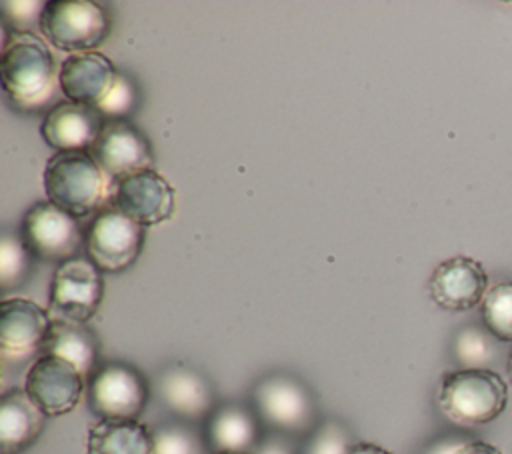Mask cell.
<instances>
[{
    "instance_id": "2e32d148",
    "label": "cell",
    "mask_w": 512,
    "mask_h": 454,
    "mask_svg": "<svg viewBox=\"0 0 512 454\" xmlns=\"http://www.w3.org/2000/svg\"><path fill=\"white\" fill-rule=\"evenodd\" d=\"M102 124L104 118L96 108L62 100L44 112L40 136L56 152L90 150Z\"/></svg>"
},
{
    "instance_id": "4fadbf2b",
    "label": "cell",
    "mask_w": 512,
    "mask_h": 454,
    "mask_svg": "<svg viewBox=\"0 0 512 454\" xmlns=\"http://www.w3.org/2000/svg\"><path fill=\"white\" fill-rule=\"evenodd\" d=\"M52 316L28 298H4L0 302V358L2 364H22L32 354L40 356Z\"/></svg>"
},
{
    "instance_id": "7a4b0ae2",
    "label": "cell",
    "mask_w": 512,
    "mask_h": 454,
    "mask_svg": "<svg viewBox=\"0 0 512 454\" xmlns=\"http://www.w3.org/2000/svg\"><path fill=\"white\" fill-rule=\"evenodd\" d=\"M50 202L74 218L96 216L112 202L114 182L88 150L54 152L42 174Z\"/></svg>"
},
{
    "instance_id": "ba28073f",
    "label": "cell",
    "mask_w": 512,
    "mask_h": 454,
    "mask_svg": "<svg viewBox=\"0 0 512 454\" xmlns=\"http://www.w3.org/2000/svg\"><path fill=\"white\" fill-rule=\"evenodd\" d=\"M48 312L52 318L88 322L104 298L102 270L84 256H74L56 266L50 282Z\"/></svg>"
},
{
    "instance_id": "836d02e7",
    "label": "cell",
    "mask_w": 512,
    "mask_h": 454,
    "mask_svg": "<svg viewBox=\"0 0 512 454\" xmlns=\"http://www.w3.org/2000/svg\"><path fill=\"white\" fill-rule=\"evenodd\" d=\"M210 454H246V452H210Z\"/></svg>"
},
{
    "instance_id": "8992f818",
    "label": "cell",
    "mask_w": 512,
    "mask_h": 454,
    "mask_svg": "<svg viewBox=\"0 0 512 454\" xmlns=\"http://www.w3.org/2000/svg\"><path fill=\"white\" fill-rule=\"evenodd\" d=\"M146 228L108 204L84 228L86 258L102 272L128 270L140 256Z\"/></svg>"
},
{
    "instance_id": "6da1fadb",
    "label": "cell",
    "mask_w": 512,
    "mask_h": 454,
    "mask_svg": "<svg viewBox=\"0 0 512 454\" xmlns=\"http://www.w3.org/2000/svg\"><path fill=\"white\" fill-rule=\"evenodd\" d=\"M58 76L60 68L44 38L20 32L4 36L0 80L4 96L18 112L30 114L58 104Z\"/></svg>"
},
{
    "instance_id": "7c38bea8",
    "label": "cell",
    "mask_w": 512,
    "mask_h": 454,
    "mask_svg": "<svg viewBox=\"0 0 512 454\" xmlns=\"http://www.w3.org/2000/svg\"><path fill=\"white\" fill-rule=\"evenodd\" d=\"M110 204L148 228L168 222L174 216L176 192L162 174L146 168L116 180Z\"/></svg>"
},
{
    "instance_id": "603a6c76",
    "label": "cell",
    "mask_w": 512,
    "mask_h": 454,
    "mask_svg": "<svg viewBox=\"0 0 512 454\" xmlns=\"http://www.w3.org/2000/svg\"><path fill=\"white\" fill-rule=\"evenodd\" d=\"M480 314L484 328L496 340L512 342V280H502L488 288Z\"/></svg>"
},
{
    "instance_id": "4dcf8cb0",
    "label": "cell",
    "mask_w": 512,
    "mask_h": 454,
    "mask_svg": "<svg viewBox=\"0 0 512 454\" xmlns=\"http://www.w3.org/2000/svg\"><path fill=\"white\" fill-rule=\"evenodd\" d=\"M462 442V438H454V436H448V438H442V440H436L424 454H452L454 448Z\"/></svg>"
},
{
    "instance_id": "52a82bcc",
    "label": "cell",
    "mask_w": 512,
    "mask_h": 454,
    "mask_svg": "<svg viewBox=\"0 0 512 454\" xmlns=\"http://www.w3.org/2000/svg\"><path fill=\"white\" fill-rule=\"evenodd\" d=\"M86 398L98 418L138 420L148 404L150 386L136 366L112 360L100 364L88 378Z\"/></svg>"
},
{
    "instance_id": "ffe728a7",
    "label": "cell",
    "mask_w": 512,
    "mask_h": 454,
    "mask_svg": "<svg viewBox=\"0 0 512 454\" xmlns=\"http://www.w3.org/2000/svg\"><path fill=\"white\" fill-rule=\"evenodd\" d=\"M40 354L58 356L74 364L88 380L100 366V340L84 322L52 318Z\"/></svg>"
},
{
    "instance_id": "7402d4cb",
    "label": "cell",
    "mask_w": 512,
    "mask_h": 454,
    "mask_svg": "<svg viewBox=\"0 0 512 454\" xmlns=\"http://www.w3.org/2000/svg\"><path fill=\"white\" fill-rule=\"evenodd\" d=\"M34 266V256L24 244L20 232L4 230L0 236V288L8 292L22 286Z\"/></svg>"
},
{
    "instance_id": "d4e9b609",
    "label": "cell",
    "mask_w": 512,
    "mask_h": 454,
    "mask_svg": "<svg viewBox=\"0 0 512 454\" xmlns=\"http://www.w3.org/2000/svg\"><path fill=\"white\" fill-rule=\"evenodd\" d=\"M154 454H206V440L184 422H168L152 430Z\"/></svg>"
},
{
    "instance_id": "d6a6232c",
    "label": "cell",
    "mask_w": 512,
    "mask_h": 454,
    "mask_svg": "<svg viewBox=\"0 0 512 454\" xmlns=\"http://www.w3.org/2000/svg\"><path fill=\"white\" fill-rule=\"evenodd\" d=\"M508 376L512 380V352H510V358H508Z\"/></svg>"
},
{
    "instance_id": "d6986e66",
    "label": "cell",
    "mask_w": 512,
    "mask_h": 454,
    "mask_svg": "<svg viewBox=\"0 0 512 454\" xmlns=\"http://www.w3.org/2000/svg\"><path fill=\"white\" fill-rule=\"evenodd\" d=\"M258 414L242 404H224L208 416L206 444L212 452L252 454L260 444Z\"/></svg>"
},
{
    "instance_id": "cb8c5ba5",
    "label": "cell",
    "mask_w": 512,
    "mask_h": 454,
    "mask_svg": "<svg viewBox=\"0 0 512 454\" xmlns=\"http://www.w3.org/2000/svg\"><path fill=\"white\" fill-rule=\"evenodd\" d=\"M492 334L486 328L464 326L454 338V358L462 368H488L496 350Z\"/></svg>"
},
{
    "instance_id": "3957f363",
    "label": "cell",
    "mask_w": 512,
    "mask_h": 454,
    "mask_svg": "<svg viewBox=\"0 0 512 454\" xmlns=\"http://www.w3.org/2000/svg\"><path fill=\"white\" fill-rule=\"evenodd\" d=\"M506 404L508 384L492 368H458L440 380L438 406L456 426H484L496 420Z\"/></svg>"
},
{
    "instance_id": "484cf974",
    "label": "cell",
    "mask_w": 512,
    "mask_h": 454,
    "mask_svg": "<svg viewBox=\"0 0 512 454\" xmlns=\"http://www.w3.org/2000/svg\"><path fill=\"white\" fill-rule=\"evenodd\" d=\"M140 100L138 86L126 72H118L116 82L102 104L96 108L104 120H128Z\"/></svg>"
},
{
    "instance_id": "f1b7e54d",
    "label": "cell",
    "mask_w": 512,
    "mask_h": 454,
    "mask_svg": "<svg viewBox=\"0 0 512 454\" xmlns=\"http://www.w3.org/2000/svg\"><path fill=\"white\" fill-rule=\"evenodd\" d=\"M252 454H296V450L284 438V434H270L260 440V444Z\"/></svg>"
},
{
    "instance_id": "277c9868",
    "label": "cell",
    "mask_w": 512,
    "mask_h": 454,
    "mask_svg": "<svg viewBox=\"0 0 512 454\" xmlns=\"http://www.w3.org/2000/svg\"><path fill=\"white\" fill-rule=\"evenodd\" d=\"M110 32L112 16L104 4L94 0H50L40 20L42 38L72 54L96 52Z\"/></svg>"
},
{
    "instance_id": "9c48e42d",
    "label": "cell",
    "mask_w": 512,
    "mask_h": 454,
    "mask_svg": "<svg viewBox=\"0 0 512 454\" xmlns=\"http://www.w3.org/2000/svg\"><path fill=\"white\" fill-rule=\"evenodd\" d=\"M20 236L34 258L46 262H64L78 256L84 248V230L80 220L58 208L50 200L32 204L22 216Z\"/></svg>"
},
{
    "instance_id": "30bf717a",
    "label": "cell",
    "mask_w": 512,
    "mask_h": 454,
    "mask_svg": "<svg viewBox=\"0 0 512 454\" xmlns=\"http://www.w3.org/2000/svg\"><path fill=\"white\" fill-rule=\"evenodd\" d=\"M22 388L48 418H56L80 404L88 380L74 364L58 356L40 354L30 364Z\"/></svg>"
},
{
    "instance_id": "ac0fdd59",
    "label": "cell",
    "mask_w": 512,
    "mask_h": 454,
    "mask_svg": "<svg viewBox=\"0 0 512 454\" xmlns=\"http://www.w3.org/2000/svg\"><path fill=\"white\" fill-rule=\"evenodd\" d=\"M46 418L24 388H8L0 396V454H22L34 446Z\"/></svg>"
},
{
    "instance_id": "44dd1931",
    "label": "cell",
    "mask_w": 512,
    "mask_h": 454,
    "mask_svg": "<svg viewBox=\"0 0 512 454\" xmlns=\"http://www.w3.org/2000/svg\"><path fill=\"white\" fill-rule=\"evenodd\" d=\"M86 454H154V434L140 420L98 418L88 428Z\"/></svg>"
},
{
    "instance_id": "f546056e",
    "label": "cell",
    "mask_w": 512,
    "mask_h": 454,
    "mask_svg": "<svg viewBox=\"0 0 512 454\" xmlns=\"http://www.w3.org/2000/svg\"><path fill=\"white\" fill-rule=\"evenodd\" d=\"M452 454H502V452L500 448L484 440H462Z\"/></svg>"
},
{
    "instance_id": "5bb4252c",
    "label": "cell",
    "mask_w": 512,
    "mask_h": 454,
    "mask_svg": "<svg viewBox=\"0 0 512 454\" xmlns=\"http://www.w3.org/2000/svg\"><path fill=\"white\" fill-rule=\"evenodd\" d=\"M488 288L486 268L470 256L442 260L428 282L432 302L450 312H464L480 306Z\"/></svg>"
},
{
    "instance_id": "83f0119b",
    "label": "cell",
    "mask_w": 512,
    "mask_h": 454,
    "mask_svg": "<svg viewBox=\"0 0 512 454\" xmlns=\"http://www.w3.org/2000/svg\"><path fill=\"white\" fill-rule=\"evenodd\" d=\"M46 2H30V0H16V2H0V14L6 26L12 32L20 34H34L40 30V20L44 14Z\"/></svg>"
},
{
    "instance_id": "9a60e30c",
    "label": "cell",
    "mask_w": 512,
    "mask_h": 454,
    "mask_svg": "<svg viewBox=\"0 0 512 454\" xmlns=\"http://www.w3.org/2000/svg\"><path fill=\"white\" fill-rule=\"evenodd\" d=\"M118 72L102 52L70 54L60 64V92L70 102L98 108L112 90Z\"/></svg>"
},
{
    "instance_id": "e0dca14e",
    "label": "cell",
    "mask_w": 512,
    "mask_h": 454,
    "mask_svg": "<svg viewBox=\"0 0 512 454\" xmlns=\"http://www.w3.org/2000/svg\"><path fill=\"white\" fill-rule=\"evenodd\" d=\"M158 392L164 406L182 420H202L214 412V390L206 376L178 362L162 370Z\"/></svg>"
},
{
    "instance_id": "1f68e13d",
    "label": "cell",
    "mask_w": 512,
    "mask_h": 454,
    "mask_svg": "<svg viewBox=\"0 0 512 454\" xmlns=\"http://www.w3.org/2000/svg\"><path fill=\"white\" fill-rule=\"evenodd\" d=\"M348 454H392L386 448L372 444V442H354L348 450Z\"/></svg>"
},
{
    "instance_id": "5b68a950",
    "label": "cell",
    "mask_w": 512,
    "mask_h": 454,
    "mask_svg": "<svg viewBox=\"0 0 512 454\" xmlns=\"http://www.w3.org/2000/svg\"><path fill=\"white\" fill-rule=\"evenodd\" d=\"M254 412L278 434H306L316 428V402L308 386L292 374L264 376L252 392Z\"/></svg>"
},
{
    "instance_id": "4316f807",
    "label": "cell",
    "mask_w": 512,
    "mask_h": 454,
    "mask_svg": "<svg viewBox=\"0 0 512 454\" xmlns=\"http://www.w3.org/2000/svg\"><path fill=\"white\" fill-rule=\"evenodd\" d=\"M352 444L350 432L340 422L326 420L308 434L300 454H348Z\"/></svg>"
},
{
    "instance_id": "8fae6325",
    "label": "cell",
    "mask_w": 512,
    "mask_h": 454,
    "mask_svg": "<svg viewBox=\"0 0 512 454\" xmlns=\"http://www.w3.org/2000/svg\"><path fill=\"white\" fill-rule=\"evenodd\" d=\"M88 152L112 182L152 168L154 162L150 140L130 120H104Z\"/></svg>"
}]
</instances>
